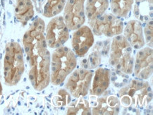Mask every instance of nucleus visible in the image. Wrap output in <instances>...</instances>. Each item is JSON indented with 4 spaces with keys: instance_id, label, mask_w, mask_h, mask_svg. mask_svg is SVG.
Masks as SVG:
<instances>
[{
    "instance_id": "obj_23",
    "label": "nucleus",
    "mask_w": 153,
    "mask_h": 115,
    "mask_svg": "<svg viewBox=\"0 0 153 115\" xmlns=\"http://www.w3.org/2000/svg\"><path fill=\"white\" fill-rule=\"evenodd\" d=\"M1 95H2V85H1V81H0V100H1Z\"/></svg>"
},
{
    "instance_id": "obj_10",
    "label": "nucleus",
    "mask_w": 153,
    "mask_h": 115,
    "mask_svg": "<svg viewBox=\"0 0 153 115\" xmlns=\"http://www.w3.org/2000/svg\"><path fill=\"white\" fill-rule=\"evenodd\" d=\"M153 51L152 48H141L136 53L133 64V71L137 79L147 80L152 75Z\"/></svg>"
},
{
    "instance_id": "obj_17",
    "label": "nucleus",
    "mask_w": 153,
    "mask_h": 115,
    "mask_svg": "<svg viewBox=\"0 0 153 115\" xmlns=\"http://www.w3.org/2000/svg\"><path fill=\"white\" fill-rule=\"evenodd\" d=\"M134 0H110L111 12L116 16L126 18L133 8Z\"/></svg>"
},
{
    "instance_id": "obj_8",
    "label": "nucleus",
    "mask_w": 153,
    "mask_h": 115,
    "mask_svg": "<svg viewBox=\"0 0 153 115\" xmlns=\"http://www.w3.org/2000/svg\"><path fill=\"white\" fill-rule=\"evenodd\" d=\"M48 47L56 49L63 46L69 38V30L62 16H55L51 19L45 29Z\"/></svg>"
},
{
    "instance_id": "obj_4",
    "label": "nucleus",
    "mask_w": 153,
    "mask_h": 115,
    "mask_svg": "<svg viewBox=\"0 0 153 115\" xmlns=\"http://www.w3.org/2000/svg\"><path fill=\"white\" fill-rule=\"evenodd\" d=\"M119 95L121 105L131 110L146 107L152 98V90L148 82L137 79L122 88Z\"/></svg>"
},
{
    "instance_id": "obj_21",
    "label": "nucleus",
    "mask_w": 153,
    "mask_h": 115,
    "mask_svg": "<svg viewBox=\"0 0 153 115\" xmlns=\"http://www.w3.org/2000/svg\"><path fill=\"white\" fill-rule=\"evenodd\" d=\"M88 62L85 66V69H95L97 68L101 62V53L100 51L95 50L90 54L88 59L86 60Z\"/></svg>"
},
{
    "instance_id": "obj_1",
    "label": "nucleus",
    "mask_w": 153,
    "mask_h": 115,
    "mask_svg": "<svg viewBox=\"0 0 153 115\" xmlns=\"http://www.w3.org/2000/svg\"><path fill=\"white\" fill-rule=\"evenodd\" d=\"M45 29V21L37 17L23 38V48L29 65V80L37 91H43L50 83L51 54L48 50Z\"/></svg>"
},
{
    "instance_id": "obj_15",
    "label": "nucleus",
    "mask_w": 153,
    "mask_h": 115,
    "mask_svg": "<svg viewBox=\"0 0 153 115\" xmlns=\"http://www.w3.org/2000/svg\"><path fill=\"white\" fill-rule=\"evenodd\" d=\"M34 13V6L31 0H16L15 16L23 26L33 18Z\"/></svg>"
},
{
    "instance_id": "obj_22",
    "label": "nucleus",
    "mask_w": 153,
    "mask_h": 115,
    "mask_svg": "<svg viewBox=\"0 0 153 115\" xmlns=\"http://www.w3.org/2000/svg\"><path fill=\"white\" fill-rule=\"evenodd\" d=\"M145 36L146 38V41L148 45L150 47H152V38H153V28L152 21H149L146 23L144 28Z\"/></svg>"
},
{
    "instance_id": "obj_13",
    "label": "nucleus",
    "mask_w": 153,
    "mask_h": 115,
    "mask_svg": "<svg viewBox=\"0 0 153 115\" xmlns=\"http://www.w3.org/2000/svg\"><path fill=\"white\" fill-rule=\"evenodd\" d=\"M124 37L135 50H140L144 47L145 38L142 24L138 20H131L123 28Z\"/></svg>"
},
{
    "instance_id": "obj_9",
    "label": "nucleus",
    "mask_w": 153,
    "mask_h": 115,
    "mask_svg": "<svg viewBox=\"0 0 153 115\" xmlns=\"http://www.w3.org/2000/svg\"><path fill=\"white\" fill-rule=\"evenodd\" d=\"M85 0H75L74 3L64 6L62 16L69 31L75 30L85 23Z\"/></svg>"
},
{
    "instance_id": "obj_16",
    "label": "nucleus",
    "mask_w": 153,
    "mask_h": 115,
    "mask_svg": "<svg viewBox=\"0 0 153 115\" xmlns=\"http://www.w3.org/2000/svg\"><path fill=\"white\" fill-rule=\"evenodd\" d=\"M85 13L88 22L102 16L109 7V0H85Z\"/></svg>"
},
{
    "instance_id": "obj_7",
    "label": "nucleus",
    "mask_w": 153,
    "mask_h": 115,
    "mask_svg": "<svg viewBox=\"0 0 153 115\" xmlns=\"http://www.w3.org/2000/svg\"><path fill=\"white\" fill-rule=\"evenodd\" d=\"M93 72L86 69H78L71 72L65 84L66 90L75 98L85 97L89 92Z\"/></svg>"
},
{
    "instance_id": "obj_14",
    "label": "nucleus",
    "mask_w": 153,
    "mask_h": 115,
    "mask_svg": "<svg viewBox=\"0 0 153 115\" xmlns=\"http://www.w3.org/2000/svg\"><path fill=\"white\" fill-rule=\"evenodd\" d=\"M111 73L107 68L99 67L94 73L92 79L90 93L93 96H100L107 91L110 84Z\"/></svg>"
},
{
    "instance_id": "obj_18",
    "label": "nucleus",
    "mask_w": 153,
    "mask_h": 115,
    "mask_svg": "<svg viewBox=\"0 0 153 115\" xmlns=\"http://www.w3.org/2000/svg\"><path fill=\"white\" fill-rule=\"evenodd\" d=\"M67 0H47L42 15L46 18H52L59 14L64 9Z\"/></svg>"
},
{
    "instance_id": "obj_11",
    "label": "nucleus",
    "mask_w": 153,
    "mask_h": 115,
    "mask_svg": "<svg viewBox=\"0 0 153 115\" xmlns=\"http://www.w3.org/2000/svg\"><path fill=\"white\" fill-rule=\"evenodd\" d=\"M95 42L94 34L88 26H82L75 30L72 36L71 45L76 55L83 57Z\"/></svg>"
},
{
    "instance_id": "obj_20",
    "label": "nucleus",
    "mask_w": 153,
    "mask_h": 115,
    "mask_svg": "<svg viewBox=\"0 0 153 115\" xmlns=\"http://www.w3.org/2000/svg\"><path fill=\"white\" fill-rule=\"evenodd\" d=\"M71 100L70 94L65 89H61L58 94L53 98V103L57 108H63L67 105Z\"/></svg>"
},
{
    "instance_id": "obj_5",
    "label": "nucleus",
    "mask_w": 153,
    "mask_h": 115,
    "mask_svg": "<svg viewBox=\"0 0 153 115\" xmlns=\"http://www.w3.org/2000/svg\"><path fill=\"white\" fill-rule=\"evenodd\" d=\"M109 63L119 73L131 74L133 71V47L123 35L114 36L111 41Z\"/></svg>"
},
{
    "instance_id": "obj_12",
    "label": "nucleus",
    "mask_w": 153,
    "mask_h": 115,
    "mask_svg": "<svg viewBox=\"0 0 153 115\" xmlns=\"http://www.w3.org/2000/svg\"><path fill=\"white\" fill-rule=\"evenodd\" d=\"M93 114H118L120 112L121 103L119 98L114 95H105L92 102Z\"/></svg>"
},
{
    "instance_id": "obj_3",
    "label": "nucleus",
    "mask_w": 153,
    "mask_h": 115,
    "mask_svg": "<svg viewBox=\"0 0 153 115\" xmlns=\"http://www.w3.org/2000/svg\"><path fill=\"white\" fill-rule=\"evenodd\" d=\"M4 79L8 86L17 85L25 71L23 50L16 42H9L5 46L3 62Z\"/></svg>"
},
{
    "instance_id": "obj_2",
    "label": "nucleus",
    "mask_w": 153,
    "mask_h": 115,
    "mask_svg": "<svg viewBox=\"0 0 153 115\" xmlns=\"http://www.w3.org/2000/svg\"><path fill=\"white\" fill-rule=\"evenodd\" d=\"M76 65L77 57L73 50L64 46L56 48L51 55L50 83L54 85H62Z\"/></svg>"
},
{
    "instance_id": "obj_19",
    "label": "nucleus",
    "mask_w": 153,
    "mask_h": 115,
    "mask_svg": "<svg viewBox=\"0 0 153 115\" xmlns=\"http://www.w3.org/2000/svg\"><path fill=\"white\" fill-rule=\"evenodd\" d=\"M67 114H91L89 102L83 99V97H79L78 100H75L72 104H70Z\"/></svg>"
},
{
    "instance_id": "obj_6",
    "label": "nucleus",
    "mask_w": 153,
    "mask_h": 115,
    "mask_svg": "<svg viewBox=\"0 0 153 115\" xmlns=\"http://www.w3.org/2000/svg\"><path fill=\"white\" fill-rule=\"evenodd\" d=\"M90 26L95 36H105L107 38L119 36L123 33L124 25L119 17L111 13H104L100 18L89 21Z\"/></svg>"
}]
</instances>
